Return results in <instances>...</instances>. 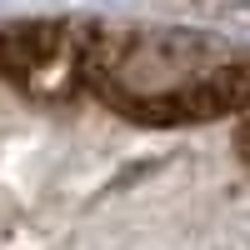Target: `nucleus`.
I'll return each mask as SVG.
<instances>
[{
    "label": "nucleus",
    "mask_w": 250,
    "mask_h": 250,
    "mask_svg": "<svg viewBox=\"0 0 250 250\" xmlns=\"http://www.w3.org/2000/svg\"><path fill=\"white\" fill-rule=\"evenodd\" d=\"M95 30L85 25H10L0 30V75L25 95L60 100L85 90Z\"/></svg>",
    "instance_id": "nucleus-1"
}]
</instances>
